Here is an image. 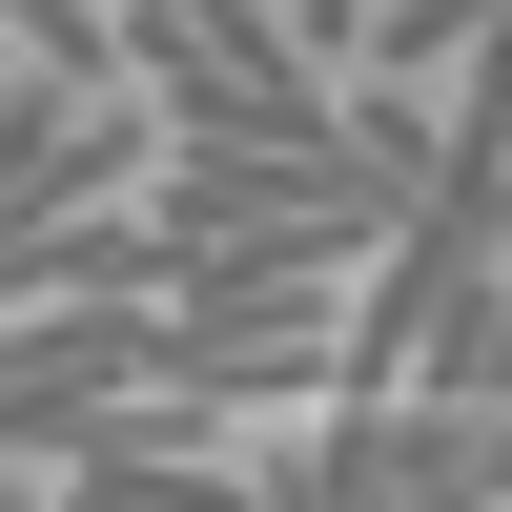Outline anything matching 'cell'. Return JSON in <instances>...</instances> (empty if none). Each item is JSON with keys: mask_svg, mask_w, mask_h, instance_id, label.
I'll return each mask as SVG.
<instances>
[{"mask_svg": "<svg viewBox=\"0 0 512 512\" xmlns=\"http://www.w3.org/2000/svg\"><path fill=\"white\" fill-rule=\"evenodd\" d=\"M451 62H492V0H349L328 82H451Z\"/></svg>", "mask_w": 512, "mask_h": 512, "instance_id": "1", "label": "cell"}]
</instances>
